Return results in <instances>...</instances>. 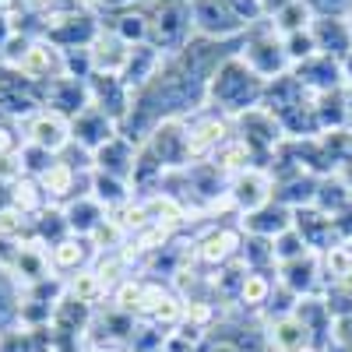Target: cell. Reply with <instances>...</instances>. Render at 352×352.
<instances>
[{"label":"cell","mask_w":352,"mask_h":352,"mask_svg":"<svg viewBox=\"0 0 352 352\" xmlns=\"http://www.w3.org/2000/svg\"><path fill=\"white\" fill-rule=\"evenodd\" d=\"M25 141L36 144V148H46L50 155H64L71 148V120L53 109H39L21 124Z\"/></svg>","instance_id":"cell-11"},{"label":"cell","mask_w":352,"mask_h":352,"mask_svg":"<svg viewBox=\"0 0 352 352\" xmlns=\"http://www.w3.org/2000/svg\"><path fill=\"white\" fill-rule=\"evenodd\" d=\"M268 21L275 25L278 36H292V32H303V28H310L317 18H314V11H310L307 0H292V4H285V8H282L278 14H272Z\"/></svg>","instance_id":"cell-35"},{"label":"cell","mask_w":352,"mask_h":352,"mask_svg":"<svg viewBox=\"0 0 352 352\" xmlns=\"http://www.w3.org/2000/svg\"><path fill=\"white\" fill-rule=\"evenodd\" d=\"M148 0H96V11L99 14H116V11H131V8H141Z\"/></svg>","instance_id":"cell-45"},{"label":"cell","mask_w":352,"mask_h":352,"mask_svg":"<svg viewBox=\"0 0 352 352\" xmlns=\"http://www.w3.org/2000/svg\"><path fill=\"white\" fill-rule=\"evenodd\" d=\"M314 18H345L352 11V0H307Z\"/></svg>","instance_id":"cell-44"},{"label":"cell","mask_w":352,"mask_h":352,"mask_svg":"<svg viewBox=\"0 0 352 352\" xmlns=\"http://www.w3.org/2000/svg\"><path fill=\"white\" fill-rule=\"evenodd\" d=\"M264 342H268V352H317L310 328L296 314H282V317L264 320Z\"/></svg>","instance_id":"cell-14"},{"label":"cell","mask_w":352,"mask_h":352,"mask_svg":"<svg viewBox=\"0 0 352 352\" xmlns=\"http://www.w3.org/2000/svg\"><path fill=\"white\" fill-rule=\"evenodd\" d=\"M28 4H25V0H0V14H4V18H14V14H21Z\"/></svg>","instance_id":"cell-46"},{"label":"cell","mask_w":352,"mask_h":352,"mask_svg":"<svg viewBox=\"0 0 352 352\" xmlns=\"http://www.w3.org/2000/svg\"><path fill=\"white\" fill-rule=\"evenodd\" d=\"M88 96H92V106L106 109L116 124H124V116L134 106V92L116 74H92L88 78Z\"/></svg>","instance_id":"cell-19"},{"label":"cell","mask_w":352,"mask_h":352,"mask_svg":"<svg viewBox=\"0 0 352 352\" xmlns=\"http://www.w3.org/2000/svg\"><path fill=\"white\" fill-rule=\"evenodd\" d=\"M0 352H36V338L28 328H8L0 331Z\"/></svg>","instance_id":"cell-43"},{"label":"cell","mask_w":352,"mask_h":352,"mask_svg":"<svg viewBox=\"0 0 352 352\" xmlns=\"http://www.w3.org/2000/svg\"><path fill=\"white\" fill-rule=\"evenodd\" d=\"M275 278H278V285L289 289L296 300H303V296H320V292H324V268H320V254L310 250V254H303V257H296V261L278 264Z\"/></svg>","instance_id":"cell-12"},{"label":"cell","mask_w":352,"mask_h":352,"mask_svg":"<svg viewBox=\"0 0 352 352\" xmlns=\"http://www.w3.org/2000/svg\"><path fill=\"white\" fill-rule=\"evenodd\" d=\"M21 144H25V131L18 120H4L0 116V159H8V155H18L21 152Z\"/></svg>","instance_id":"cell-42"},{"label":"cell","mask_w":352,"mask_h":352,"mask_svg":"<svg viewBox=\"0 0 352 352\" xmlns=\"http://www.w3.org/2000/svg\"><path fill=\"white\" fill-rule=\"evenodd\" d=\"M236 226L243 229V236L275 240V236H282L285 229H292V208L272 201V204H264V208H257V212H250V215H240Z\"/></svg>","instance_id":"cell-22"},{"label":"cell","mask_w":352,"mask_h":352,"mask_svg":"<svg viewBox=\"0 0 352 352\" xmlns=\"http://www.w3.org/2000/svg\"><path fill=\"white\" fill-rule=\"evenodd\" d=\"M303 254H310V247L303 243V236H300L296 229H285L282 236H275V261H278V264L296 261V257H303Z\"/></svg>","instance_id":"cell-41"},{"label":"cell","mask_w":352,"mask_h":352,"mask_svg":"<svg viewBox=\"0 0 352 352\" xmlns=\"http://www.w3.org/2000/svg\"><path fill=\"white\" fill-rule=\"evenodd\" d=\"M96 257H99V250L92 247V240H88V236H74V232L64 236L56 247H50V264H53V272L60 278H67V275H74L81 268H92Z\"/></svg>","instance_id":"cell-20"},{"label":"cell","mask_w":352,"mask_h":352,"mask_svg":"<svg viewBox=\"0 0 352 352\" xmlns=\"http://www.w3.org/2000/svg\"><path fill=\"white\" fill-rule=\"evenodd\" d=\"M194 11V28L197 36L208 39H240L247 32V25L240 21V14L229 8V0H190Z\"/></svg>","instance_id":"cell-10"},{"label":"cell","mask_w":352,"mask_h":352,"mask_svg":"<svg viewBox=\"0 0 352 352\" xmlns=\"http://www.w3.org/2000/svg\"><path fill=\"white\" fill-rule=\"evenodd\" d=\"M8 201H11V212H18L25 219H36L39 212L50 208V201H46V194H43L36 176H21V180H14L8 187Z\"/></svg>","instance_id":"cell-30"},{"label":"cell","mask_w":352,"mask_h":352,"mask_svg":"<svg viewBox=\"0 0 352 352\" xmlns=\"http://www.w3.org/2000/svg\"><path fill=\"white\" fill-rule=\"evenodd\" d=\"M264 85L247 64L243 56H229V60L219 64V71L208 78V106L226 113L229 120H236V116H243L247 109L261 106L264 102Z\"/></svg>","instance_id":"cell-1"},{"label":"cell","mask_w":352,"mask_h":352,"mask_svg":"<svg viewBox=\"0 0 352 352\" xmlns=\"http://www.w3.org/2000/svg\"><path fill=\"white\" fill-rule=\"evenodd\" d=\"M116 134H120V124L99 106H85L71 120V144H78V148L92 152V155L102 148L106 141H113Z\"/></svg>","instance_id":"cell-13"},{"label":"cell","mask_w":352,"mask_h":352,"mask_svg":"<svg viewBox=\"0 0 352 352\" xmlns=\"http://www.w3.org/2000/svg\"><path fill=\"white\" fill-rule=\"evenodd\" d=\"M88 240H92V247H96L99 254H109V250H120L131 236H127V229H124L120 222H116L113 215H106V219H102V226H99Z\"/></svg>","instance_id":"cell-37"},{"label":"cell","mask_w":352,"mask_h":352,"mask_svg":"<svg viewBox=\"0 0 352 352\" xmlns=\"http://www.w3.org/2000/svg\"><path fill=\"white\" fill-rule=\"evenodd\" d=\"M261 4V11H264V18H272V14H278L285 4H292V0H257Z\"/></svg>","instance_id":"cell-47"},{"label":"cell","mask_w":352,"mask_h":352,"mask_svg":"<svg viewBox=\"0 0 352 352\" xmlns=\"http://www.w3.org/2000/svg\"><path fill=\"white\" fill-rule=\"evenodd\" d=\"M141 289H144V275H131V278H124L120 285L109 292V307L124 310V314H134V310H138V300H141Z\"/></svg>","instance_id":"cell-38"},{"label":"cell","mask_w":352,"mask_h":352,"mask_svg":"<svg viewBox=\"0 0 352 352\" xmlns=\"http://www.w3.org/2000/svg\"><path fill=\"white\" fill-rule=\"evenodd\" d=\"M222 176H226V180H232V176H240V173H247L250 166H257V155L250 152V144L243 141V138H236V134H232L226 144H222V148L208 159Z\"/></svg>","instance_id":"cell-29"},{"label":"cell","mask_w":352,"mask_h":352,"mask_svg":"<svg viewBox=\"0 0 352 352\" xmlns=\"http://www.w3.org/2000/svg\"><path fill=\"white\" fill-rule=\"evenodd\" d=\"M229 138H232V120L226 113L204 106L194 116H187V155H190V166L194 162H208Z\"/></svg>","instance_id":"cell-7"},{"label":"cell","mask_w":352,"mask_h":352,"mask_svg":"<svg viewBox=\"0 0 352 352\" xmlns=\"http://www.w3.org/2000/svg\"><path fill=\"white\" fill-rule=\"evenodd\" d=\"M243 229L236 222H212L204 232H197L194 236V264L197 268H226V264H232L240 257L243 250Z\"/></svg>","instance_id":"cell-6"},{"label":"cell","mask_w":352,"mask_h":352,"mask_svg":"<svg viewBox=\"0 0 352 352\" xmlns=\"http://www.w3.org/2000/svg\"><path fill=\"white\" fill-rule=\"evenodd\" d=\"M240 56H243V64H247L261 81H275V78H282V74L292 71L289 53H285V43H282V36L275 32V25H272L268 18L257 21V25H250L247 32H243Z\"/></svg>","instance_id":"cell-4"},{"label":"cell","mask_w":352,"mask_h":352,"mask_svg":"<svg viewBox=\"0 0 352 352\" xmlns=\"http://www.w3.org/2000/svg\"><path fill=\"white\" fill-rule=\"evenodd\" d=\"M240 261L247 264V272H268V275H275V272H278V261H275V240L247 236V240H243V250H240Z\"/></svg>","instance_id":"cell-34"},{"label":"cell","mask_w":352,"mask_h":352,"mask_svg":"<svg viewBox=\"0 0 352 352\" xmlns=\"http://www.w3.org/2000/svg\"><path fill=\"white\" fill-rule=\"evenodd\" d=\"M138 148H141V144H134L124 134H116L113 141H106L102 148L96 152V169L106 173V176H116V180H124V184H131V173H134V162H138Z\"/></svg>","instance_id":"cell-23"},{"label":"cell","mask_w":352,"mask_h":352,"mask_svg":"<svg viewBox=\"0 0 352 352\" xmlns=\"http://www.w3.org/2000/svg\"><path fill=\"white\" fill-rule=\"evenodd\" d=\"M106 215L109 212L102 208L92 194H78L74 201L64 204V219H67V229L74 232V236H92V232L102 226Z\"/></svg>","instance_id":"cell-27"},{"label":"cell","mask_w":352,"mask_h":352,"mask_svg":"<svg viewBox=\"0 0 352 352\" xmlns=\"http://www.w3.org/2000/svg\"><path fill=\"white\" fill-rule=\"evenodd\" d=\"M144 11H148V43L166 56L187 50V43L197 36L190 0H148Z\"/></svg>","instance_id":"cell-2"},{"label":"cell","mask_w":352,"mask_h":352,"mask_svg":"<svg viewBox=\"0 0 352 352\" xmlns=\"http://www.w3.org/2000/svg\"><path fill=\"white\" fill-rule=\"evenodd\" d=\"M292 229L303 236V243L314 250V254H324L328 247H335L342 236H338V222L328 215V212H320V208H300V212H292Z\"/></svg>","instance_id":"cell-18"},{"label":"cell","mask_w":352,"mask_h":352,"mask_svg":"<svg viewBox=\"0 0 352 352\" xmlns=\"http://www.w3.org/2000/svg\"><path fill=\"white\" fill-rule=\"evenodd\" d=\"M106 28H113L116 36H120L124 43L131 46H141V43H148V11L141 8H131V11H116V14H102Z\"/></svg>","instance_id":"cell-31"},{"label":"cell","mask_w":352,"mask_h":352,"mask_svg":"<svg viewBox=\"0 0 352 352\" xmlns=\"http://www.w3.org/2000/svg\"><path fill=\"white\" fill-rule=\"evenodd\" d=\"M32 236L50 250V247H56L64 236H71V229H67V219H64V208H56V204H50L46 212H39L36 219H32Z\"/></svg>","instance_id":"cell-32"},{"label":"cell","mask_w":352,"mask_h":352,"mask_svg":"<svg viewBox=\"0 0 352 352\" xmlns=\"http://www.w3.org/2000/svg\"><path fill=\"white\" fill-rule=\"evenodd\" d=\"M102 28H106V21L96 8H60V4H53V8H46L43 39H50L60 50H88L99 39Z\"/></svg>","instance_id":"cell-3"},{"label":"cell","mask_w":352,"mask_h":352,"mask_svg":"<svg viewBox=\"0 0 352 352\" xmlns=\"http://www.w3.org/2000/svg\"><path fill=\"white\" fill-rule=\"evenodd\" d=\"M14 36V28H11V18H4L0 14V53H4V46H8V39Z\"/></svg>","instance_id":"cell-48"},{"label":"cell","mask_w":352,"mask_h":352,"mask_svg":"<svg viewBox=\"0 0 352 352\" xmlns=\"http://www.w3.org/2000/svg\"><path fill=\"white\" fill-rule=\"evenodd\" d=\"M232 134L243 138V141L250 144V152L257 155V166H264V169L272 166L275 152L285 144L282 120H278L268 106H254V109H247L243 116H236V120H232Z\"/></svg>","instance_id":"cell-5"},{"label":"cell","mask_w":352,"mask_h":352,"mask_svg":"<svg viewBox=\"0 0 352 352\" xmlns=\"http://www.w3.org/2000/svg\"><path fill=\"white\" fill-rule=\"evenodd\" d=\"M92 106V96H88V81L81 78H56V81H46L43 85V109H53L74 120V116Z\"/></svg>","instance_id":"cell-16"},{"label":"cell","mask_w":352,"mask_h":352,"mask_svg":"<svg viewBox=\"0 0 352 352\" xmlns=\"http://www.w3.org/2000/svg\"><path fill=\"white\" fill-rule=\"evenodd\" d=\"M292 74H296L314 96H324V92H338V88H345V67L342 60H335V56H324V53H314L310 60L296 64L292 67Z\"/></svg>","instance_id":"cell-17"},{"label":"cell","mask_w":352,"mask_h":352,"mask_svg":"<svg viewBox=\"0 0 352 352\" xmlns=\"http://www.w3.org/2000/svg\"><path fill=\"white\" fill-rule=\"evenodd\" d=\"M92 197L102 204L106 212H113V208H120L124 201H131L134 197V190H131V184H124V180H116V176H106V173H92Z\"/></svg>","instance_id":"cell-33"},{"label":"cell","mask_w":352,"mask_h":352,"mask_svg":"<svg viewBox=\"0 0 352 352\" xmlns=\"http://www.w3.org/2000/svg\"><path fill=\"white\" fill-rule=\"evenodd\" d=\"M345 102H349V116H352V85H345Z\"/></svg>","instance_id":"cell-49"},{"label":"cell","mask_w":352,"mask_h":352,"mask_svg":"<svg viewBox=\"0 0 352 352\" xmlns=\"http://www.w3.org/2000/svg\"><path fill=\"white\" fill-rule=\"evenodd\" d=\"M64 289H67L71 300H78V303H85V307H92V310L106 307V303H109V292H113V289L102 282V275H99L96 268H81V272L67 275V278H64Z\"/></svg>","instance_id":"cell-26"},{"label":"cell","mask_w":352,"mask_h":352,"mask_svg":"<svg viewBox=\"0 0 352 352\" xmlns=\"http://www.w3.org/2000/svg\"><path fill=\"white\" fill-rule=\"evenodd\" d=\"M345 25H349V32H352V11H349V14H345Z\"/></svg>","instance_id":"cell-50"},{"label":"cell","mask_w":352,"mask_h":352,"mask_svg":"<svg viewBox=\"0 0 352 352\" xmlns=\"http://www.w3.org/2000/svg\"><path fill=\"white\" fill-rule=\"evenodd\" d=\"M320 268H324V289L338 278H345L352 272V243L349 240H338L335 247H328L320 254Z\"/></svg>","instance_id":"cell-36"},{"label":"cell","mask_w":352,"mask_h":352,"mask_svg":"<svg viewBox=\"0 0 352 352\" xmlns=\"http://www.w3.org/2000/svg\"><path fill=\"white\" fill-rule=\"evenodd\" d=\"M18 71L36 81V85H46V81H56V78H67V56L60 46H53L50 39H36L28 46V53L18 60Z\"/></svg>","instance_id":"cell-15"},{"label":"cell","mask_w":352,"mask_h":352,"mask_svg":"<svg viewBox=\"0 0 352 352\" xmlns=\"http://www.w3.org/2000/svg\"><path fill=\"white\" fill-rule=\"evenodd\" d=\"M275 201V176L272 169L264 166H250L247 173L232 176L229 180V204H232V215H250L257 208H264V204Z\"/></svg>","instance_id":"cell-8"},{"label":"cell","mask_w":352,"mask_h":352,"mask_svg":"<svg viewBox=\"0 0 352 352\" xmlns=\"http://www.w3.org/2000/svg\"><path fill=\"white\" fill-rule=\"evenodd\" d=\"M285 43V53H289V64L296 67L303 60H310V56L317 53V43H314V32L310 28H303V32H292V36H282Z\"/></svg>","instance_id":"cell-39"},{"label":"cell","mask_w":352,"mask_h":352,"mask_svg":"<svg viewBox=\"0 0 352 352\" xmlns=\"http://www.w3.org/2000/svg\"><path fill=\"white\" fill-rule=\"evenodd\" d=\"M131 50L134 46L124 43L113 28H102L99 39L88 46V53H92V74H116V78H120L127 60H131Z\"/></svg>","instance_id":"cell-21"},{"label":"cell","mask_w":352,"mask_h":352,"mask_svg":"<svg viewBox=\"0 0 352 352\" xmlns=\"http://www.w3.org/2000/svg\"><path fill=\"white\" fill-rule=\"evenodd\" d=\"M141 144L166 166V173L187 169V166H190V155H187V116H173V120H162Z\"/></svg>","instance_id":"cell-9"},{"label":"cell","mask_w":352,"mask_h":352,"mask_svg":"<svg viewBox=\"0 0 352 352\" xmlns=\"http://www.w3.org/2000/svg\"><path fill=\"white\" fill-rule=\"evenodd\" d=\"M162 64H166V53H159L152 43H141V46L131 50V60H127L120 78H124V85L131 88V92H141V88L162 71Z\"/></svg>","instance_id":"cell-25"},{"label":"cell","mask_w":352,"mask_h":352,"mask_svg":"<svg viewBox=\"0 0 352 352\" xmlns=\"http://www.w3.org/2000/svg\"><path fill=\"white\" fill-rule=\"evenodd\" d=\"M18 159H21V166H25V176H36V180H39V176L56 162V155H50L46 148H36V144H21V152H18Z\"/></svg>","instance_id":"cell-40"},{"label":"cell","mask_w":352,"mask_h":352,"mask_svg":"<svg viewBox=\"0 0 352 352\" xmlns=\"http://www.w3.org/2000/svg\"><path fill=\"white\" fill-rule=\"evenodd\" d=\"M310 32H314L317 53L335 56V60H342V64L352 56V32H349L345 18H317L310 25Z\"/></svg>","instance_id":"cell-24"},{"label":"cell","mask_w":352,"mask_h":352,"mask_svg":"<svg viewBox=\"0 0 352 352\" xmlns=\"http://www.w3.org/2000/svg\"><path fill=\"white\" fill-rule=\"evenodd\" d=\"M275 289H278V278H275V275H268V272H247L236 303H240L247 314L264 317V310H268V303H272V296H275Z\"/></svg>","instance_id":"cell-28"}]
</instances>
